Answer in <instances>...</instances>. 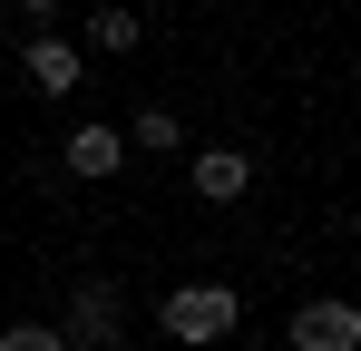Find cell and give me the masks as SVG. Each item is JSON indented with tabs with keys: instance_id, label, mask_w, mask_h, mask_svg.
Returning a JSON list of instances; mask_svg holds the SVG:
<instances>
[{
	"instance_id": "7a4b0ae2",
	"label": "cell",
	"mask_w": 361,
	"mask_h": 351,
	"mask_svg": "<svg viewBox=\"0 0 361 351\" xmlns=\"http://www.w3.org/2000/svg\"><path fill=\"white\" fill-rule=\"evenodd\" d=\"M68 351H118L127 342V312H118V283L108 273H88V283H68V322H59Z\"/></svg>"
},
{
	"instance_id": "52a82bcc",
	"label": "cell",
	"mask_w": 361,
	"mask_h": 351,
	"mask_svg": "<svg viewBox=\"0 0 361 351\" xmlns=\"http://www.w3.org/2000/svg\"><path fill=\"white\" fill-rule=\"evenodd\" d=\"M127 137H137L147 156H176V147H185V117H176V108H137V127H127Z\"/></svg>"
},
{
	"instance_id": "3957f363",
	"label": "cell",
	"mask_w": 361,
	"mask_h": 351,
	"mask_svg": "<svg viewBox=\"0 0 361 351\" xmlns=\"http://www.w3.org/2000/svg\"><path fill=\"white\" fill-rule=\"evenodd\" d=\"M293 351H361V302H342V292H312V302H293V332H283Z\"/></svg>"
},
{
	"instance_id": "5b68a950",
	"label": "cell",
	"mask_w": 361,
	"mask_h": 351,
	"mask_svg": "<svg viewBox=\"0 0 361 351\" xmlns=\"http://www.w3.org/2000/svg\"><path fill=\"white\" fill-rule=\"evenodd\" d=\"M185 185H195L205 205H235L244 185H254V156H244V147H195V166H185Z\"/></svg>"
},
{
	"instance_id": "ba28073f",
	"label": "cell",
	"mask_w": 361,
	"mask_h": 351,
	"mask_svg": "<svg viewBox=\"0 0 361 351\" xmlns=\"http://www.w3.org/2000/svg\"><path fill=\"white\" fill-rule=\"evenodd\" d=\"M88 39L98 49H137V10H88Z\"/></svg>"
},
{
	"instance_id": "9c48e42d",
	"label": "cell",
	"mask_w": 361,
	"mask_h": 351,
	"mask_svg": "<svg viewBox=\"0 0 361 351\" xmlns=\"http://www.w3.org/2000/svg\"><path fill=\"white\" fill-rule=\"evenodd\" d=\"M0 351H68V342H59V322H10Z\"/></svg>"
},
{
	"instance_id": "277c9868",
	"label": "cell",
	"mask_w": 361,
	"mask_h": 351,
	"mask_svg": "<svg viewBox=\"0 0 361 351\" xmlns=\"http://www.w3.org/2000/svg\"><path fill=\"white\" fill-rule=\"evenodd\" d=\"M20 68H30V88H49V98H68V88L88 78V58L68 49L59 30H30V49H20Z\"/></svg>"
},
{
	"instance_id": "6da1fadb",
	"label": "cell",
	"mask_w": 361,
	"mask_h": 351,
	"mask_svg": "<svg viewBox=\"0 0 361 351\" xmlns=\"http://www.w3.org/2000/svg\"><path fill=\"white\" fill-rule=\"evenodd\" d=\"M157 322H166V342H185V351H215V342H235L244 292H235V283H166Z\"/></svg>"
},
{
	"instance_id": "8992f818",
	"label": "cell",
	"mask_w": 361,
	"mask_h": 351,
	"mask_svg": "<svg viewBox=\"0 0 361 351\" xmlns=\"http://www.w3.org/2000/svg\"><path fill=\"white\" fill-rule=\"evenodd\" d=\"M127 166V127H68V176H118Z\"/></svg>"
}]
</instances>
